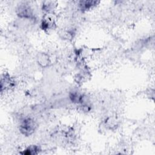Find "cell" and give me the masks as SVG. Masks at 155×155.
Instances as JSON below:
<instances>
[{
  "label": "cell",
  "instance_id": "6da1fadb",
  "mask_svg": "<svg viewBox=\"0 0 155 155\" xmlns=\"http://www.w3.org/2000/svg\"><path fill=\"white\" fill-rule=\"evenodd\" d=\"M36 128V124L31 118L24 119L19 125V130L25 136H30L34 133Z\"/></svg>",
  "mask_w": 155,
  "mask_h": 155
},
{
  "label": "cell",
  "instance_id": "7a4b0ae2",
  "mask_svg": "<svg viewBox=\"0 0 155 155\" xmlns=\"http://www.w3.org/2000/svg\"><path fill=\"white\" fill-rule=\"evenodd\" d=\"M17 15L23 18H31L33 16V10L28 4L23 3L20 4L16 9Z\"/></svg>",
  "mask_w": 155,
  "mask_h": 155
},
{
  "label": "cell",
  "instance_id": "3957f363",
  "mask_svg": "<svg viewBox=\"0 0 155 155\" xmlns=\"http://www.w3.org/2000/svg\"><path fill=\"white\" fill-rule=\"evenodd\" d=\"M15 85V79L8 74H4L2 76L1 79V91L10 90Z\"/></svg>",
  "mask_w": 155,
  "mask_h": 155
},
{
  "label": "cell",
  "instance_id": "277c9868",
  "mask_svg": "<svg viewBox=\"0 0 155 155\" xmlns=\"http://www.w3.org/2000/svg\"><path fill=\"white\" fill-rule=\"evenodd\" d=\"M55 25V21L53 18L49 14L46 15L42 19L41 23L42 28L44 30L53 29Z\"/></svg>",
  "mask_w": 155,
  "mask_h": 155
},
{
  "label": "cell",
  "instance_id": "5b68a950",
  "mask_svg": "<svg viewBox=\"0 0 155 155\" xmlns=\"http://www.w3.org/2000/svg\"><path fill=\"white\" fill-rule=\"evenodd\" d=\"M98 3L97 1H81L79 2V6L82 11H87L94 7Z\"/></svg>",
  "mask_w": 155,
  "mask_h": 155
},
{
  "label": "cell",
  "instance_id": "8992f818",
  "mask_svg": "<svg viewBox=\"0 0 155 155\" xmlns=\"http://www.w3.org/2000/svg\"><path fill=\"white\" fill-rule=\"evenodd\" d=\"M70 98L73 102L76 104H80L82 105L84 102V96L77 91L71 92L70 94Z\"/></svg>",
  "mask_w": 155,
  "mask_h": 155
},
{
  "label": "cell",
  "instance_id": "52a82bcc",
  "mask_svg": "<svg viewBox=\"0 0 155 155\" xmlns=\"http://www.w3.org/2000/svg\"><path fill=\"white\" fill-rule=\"evenodd\" d=\"M40 149L39 147H38L36 145H30V147H28L27 148H26L25 150V151H24V152L22 153V154H36L38 153H39Z\"/></svg>",
  "mask_w": 155,
  "mask_h": 155
},
{
  "label": "cell",
  "instance_id": "ba28073f",
  "mask_svg": "<svg viewBox=\"0 0 155 155\" xmlns=\"http://www.w3.org/2000/svg\"><path fill=\"white\" fill-rule=\"evenodd\" d=\"M54 5L53 1H45L42 4V9L47 13H50L54 9Z\"/></svg>",
  "mask_w": 155,
  "mask_h": 155
},
{
  "label": "cell",
  "instance_id": "9c48e42d",
  "mask_svg": "<svg viewBox=\"0 0 155 155\" xmlns=\"http://www.w3.org/2000/svg\"><path fill=\"white\" fill-rule=\"evenodd\" d=\"M38 62L42 66H46L48 63V58L45 54H42L39 56Z\"/></svg>",
  "mask_w": 155,
  "mask_h": 155
}]
</instances>
